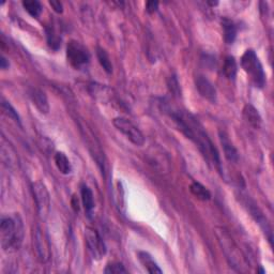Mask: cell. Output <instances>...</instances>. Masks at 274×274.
<instances>
[{"label": "cell", "instance_id": "obj_1", "mask_svg": "<svg viewBox=\"0 0 274 274\" xmlns=\"http://www.w3.org/2000/svg\"><path fill=\"white\" fill-rule=\"evenodd\" d=\"M24 239V226L19 215L3 216L0 223V240L4 252H14L20 248Z\"/></svg>", "mask_w": 274, "mask_h": 274}, {"label": "cell", "instance_id": "obj_2", "mask_svg": "<svg viewBox=\"0 0 274 274\" xmlns=\"http://www.w3.org/2000/svg\"><path fill=\"white\" fill-rule=\"evenodd\" d=\"M215 235L230 267H233L237 271H244L248 264L245 262L240 249L238 248L234 239L231 238L229 231L224 227H216Z\"/></svg>", "mask_w": 274, "mask_h": 274}, {"label": "cell", "instance_id": "obj_3", "mask_svg": "<svg viewBox=\"0 0 274 274\" xmlns=\"http://www.w3.org/2000/svg\"><path fill=\"white\" fill-rule=\"evenodd\" d=\"M241 67L249 75L255 87L264 88L266 85V74L258 56L253 50H248L241 57Z\"/></svg>", "mask_w": 274, "mask_h": 274}, {"label": "cell", "instance_id": "obj_4", "mask_svg": "<svg viewBox=\"0 0 274 274\" xmlns=\"http://www.w3.org/2000/svg\"><path fill=\"white\" fill-rule=\"evenodd\" d=\"M67 58L74 69L82 70L89 63L90 54L87 48L79 41H70L67 46Z\"/></svg>", "mask_w": 274, "mask_h": 274}, {"label": "cell", "instance_id": "obj_5", "mask_svg": "<svg viewBox=\"0 0 274 274\" xmlns=\"http://www.w3.org/2000/svg\"><path fill=\"white\" fill-rule=\"evenodd\" d=\"M112 123H114L115 128L119 132L122 133V134L128 138L132 144H134L135 146H138V147L144 146L145 136L143 135V133L139 131L137 126L133 124L129 119L123 117H118L112 120Z\"/></svg>", "mask_w": 274, "mask_h": 274}, {"label": "cell", "instance_id": "obj_6", "mask_svg": "<svg viewBox=\"0 0 274 274\" xmlns=\"http://www.w3.org/2000/svg\"><path fill=\"white\" fill-rule=\"evenodd\" d=\"M32 194L39 216L45 220L51 210V197L43 182L37 181L32 184Z\"/></svg>", "mask_w": 274, "mask_h": 274}, {"label": "cell", "instance_id": "obj_7", "mask_svg": "<svg viewBox=\"0 0 274 274\" xmlns=\"http://www.w3.org/2000/svg\"><path fill=\"white\" fill-rule=\"evenodd\" d=\"M85 239L91 256L96 261H100L106 254V247H105V243L99 233L93 228L87 227L85 230Z\"/></svg>", "mask_w": 274, "mask_h": 274}, {"label": "cell", "instance_id": "obj_8", "mask_svg": "<svg viewBox=\"0 0 274 274\" xmlns=\"http://www.w3.org/2000/svg\"><path fill=\"white\" fill-rule=\"evenodd\" d=\"M244 205L248 208L251 215L253 216V219L257 222V224L264 230L265 235L268 237L269 242L272 243V229H271V226H270L268 220H267V217L262 212V210L259 209L256 203L253 200H251L250 198H247V201L244 202Z\"/></svg>", "mask_w": 274, "mask_h": 274}, {"label": "cell", "instance_id": "obj_9", "mask_svg": "<svg viewBox=\"0 0 274 274\" xmlns=\"http://www.w3.org/2000/svg\"><path fill=\"white\" fill-rule=\"evenodd\" d=\"M195 86L203 99L211 103L216 102V89L213 84L203 75H197L195 77Z\"/></svg>", "mask_w": 274, "mask_h": 274}, {"label": "cell", "instance_id": "obj_10", "mask_svg": "<svg viewBox=\"0 0 274 274\" xmlns=\"http://www.w3.org/2000/svg\"><path fill=\"white\" fill-rule=\"evenodd\" d=\"M34 242H36V249L38 252L39 258L42 262L45 263L50 259L51 256V249H50V241H48V237L46 235L43 228L40 226L36 229V236H34Z\"/></svg>", "mask_w": 274, "mask_h": 274}, {"label": "cell", "instance_id": "obj_11", "mask_svg": "<svg viewBox=\"0 0 274 274\" xmlns=\"http://www.w3.org/2000/svg\"><path fill=\"white\" fill-rule=\"evenodd\" d=\"M219 135H220V140H221V145H222L225 158H226L227 161H229L230 163H238L239 152L236 149L234 144L231 143L227 133L225 131H220Z\"/></svg>", "mask_w": 274, "mask_h": 274}, {"label": "cell", "instance_id": "obj_12", "mask_svg": "<svg viewBox=\"0 0 274 274\" xmlns=\"http://www.w3.org/2000/svg\"><path fill=\"white\" fill-rule=\"evenodd\" d=\"M29 97L32 104L42 114L50 112V103H48L46 94L39 88H31L29 90Z\"/></svg>", "mask_w": 274, "mask_h": 274}, {"label": "cell", "instance_id": "obj_13", "mask_svg": "<svg viewBox=\"0 0 274 274\" xmlns=\"http://www.w3.org/2000/svg\"><path fill=\"white\" fill-rule=\"evenodd\" d=\"M243 118L254 129H259L262 125V117L258 110L251 104H247L243 108Z\"/></svg>", "mask_w": 274, "mask_h": 274}, {"label": "cell", "instance_id": "obj_14", "mask_svg": "<svg viewBox=\"0 0 274 274\" xmlns=\"http://www.w3.org/2000/svg\"><path fill=\"white\" fill-rule=\"evenodd\" d=\"M222 24V29H223V34H224V40L227 44H233L236 38H237V26L233 22V20L224 17L221 20Z\"/></svg>", "mask_w": 274, "mask_h": 274}, {"label": "cell", "instance_id": "obj_15", "mask_svg": "<svg viewBox=\"0 0 274 274\" xmlns=\"http://www.w3.org/2000/svg\"><path fill=\"white\" fill-rule=\"evenodd\" d=\"M138 259L144 268L151 274H161L162 270L160 269L158 264L153 261L152 256L147 252H138Z\"/></svg>", "mask_w": 274, "mask_h": 274}, {"label": "cell", "instance_id": "obj_16", "mask_svg": "<svg viewBox=\"0 0 274 274\" xmlns=\"http://www.w3.org/2000/svg\"><path fill=\"white\" fill-rule=\"evenodd\" d=\"M81 195L83 206L85 208V211L87 213H91V211L94 209V199L92 191L86 184H83L81 187Z\"/></svg>", "mask_w": 274, "mask_h": 274}, {"label": "cell", "instance_id": "obj_17", "mask_svg": "<svg viewBox=\"0 0 274 274\" xmlns=\"http://www.w3.org/2000/svg\"><path fill=\"white\" fill-rule=\"evenodd\" d=\"M189 191H191V193L196 198L201 201H208L211 199V193H210L209 189L197 181L193 182L191 186H189Z\"/></svg>", "mask_w": 274, "mask_h": 274}, {"label": "cell", "instance_id": "obj_18", "mask_svg": "<svg viewBox=\"0 0 274 274\" xmlns=\"http://www.w3.org/2000/svg\"><path fill=\"white\" fill-rule=\"evenodd\" d=\"M237 71H238V66H237V61L235 57H233V56H227L224 60L223 74L226 76L228 80L235 81L237 76Z\"/></svg>", "mask_w": 274, "mask_h": 274}, {"label": "cell", "instance_id": "obj_19", "mask_svg": "<svg viewBox=\"0 0 274 274\" xmlns=\"http://www.w3.org/2000/svg\"><path fill=\"white\" fill-rule=\"evenodd\" d=\"M55 164L58 171L63 175H69L72 172V166L68 157L63 152H57L55 154Z\"/></svg>", "mask_w": 274, "mask_h": 274}, {"label": "cell", "instance_id": "obj_20", "mask_svg": "<svg viewBox=\"0 0 274 274\" xmlns=\"http://www.w3.org/2000/svg\"><path fill=\"white\" fill-rule=\"evenodd\" d=\"M96 57L97 60H99L101 67L103 68V70L106 73L110 74L112 72V65L109 56L107 54V52L104 50V48L97 46L96 47Z\"/></svg>", "mask_w": 274, "mask_h": 274}, {"label": "cell", "instance_id": "obj_21", "mask_svg": "<svg viewBox=\"0 0 274 274\" xmlns=\"http://www.w3.org/2000/svg\"><path fill=\"white\" fill-rule=\"evenodd\" d=\"M25 10L30 14L32 17H39L43 11V6L38 0H25L23 1Z\"/></svg>", "mask_w": 274, "mask_h": 274}, {"label": "cell", "instance_id": "obj_22", "mask_svg": "<svg viewBox=\"0 0 274 274\" xmlns=\"http://www.w3.org/2000/svg\"><path fill=\"white\" fill-rule=\"evenodd\" d=\"M46 37H47V43L52 47L53 50H58L61 44V38L58 36V33L55 31L54 28H46Z\"/></svg>", "mask_w": 274, "mask_h": 274}, {"label": "cell", "instance_id": "obj_23", "mask_svg": "<svg viewBox=\"0 0 274 274\" xmlns=\"http://www.w3.org/2000/svg\"><path fill=\"white\" fill-rule=\"evenodd\" d=\"M1 108H2L3 112H4V115H6L9 118H11L13 121H15L16 123L20 124V118H19V116L17 114V111L10 104V102H8V101H5L4 99H2L1 100Z\"/></svg>", "mask_w": 274, "mask_h": 274}, {"label": "cell", "instance_id": "obj_24", "mask_svg": "<svg viewBox=\"0 0 274 274\" xmlns=\"http://www.w3.org/2000/svg\"><path fill=\"white\" fill-rule=\"evenodd\" d=\"M167 87H168V90H170V92L174 96H177V97L181 96V87L176 75L170 76V79L167 81Z\"/></svg>", "mask_w": 274, "mask_h": 274}, {"label": "cell", "instance_id": "obj_25", "mask_svg": "<svg viewBox=\"0 0 274 274\" xmlns=\"http://www.w3.org/2000/svg\"><path fill=\"white\" fill-rule=\"evenodd\" d=\"M126 272L128 271L125 270L124 266L121 263L108 264L104 270L105 274H120V273H126Z\"/></svg>", "mask_w": 274, "mask_h": 274}, {"label": "cell", "instance_id": "obj_26", "mask_svg": "<svg viewBox=\"0 0 274 274\" xmlns=\"http://www.w3.org/2000/svg\"><path fill=\"white\" fill-rule=\"evenodd\" d=\"M159 9V2L158 1H148L146 3V11L152 14Z\"/></svg>", "mask_w": 274, "mask_h": 274}, {"label": "cell", "instance_id": "obj_27", "mask_svg": "<svg viewBox=\"0 0 274 274\" xmlns=\"http://www.w3.org/2000/svg\"><path fill=\"white\" fill-rule=\"evenodd\" d=\"M50 4L56 13L60 14L63 12V5L60 1H57V0H52V1H50Z\"/></svg>", "mask_w": 274, "mask_h": 274}, {"label": "cell", "instance_id": "obj_28", "mask_svg": "<svg viewBox=\"0 0 274 274\" xmlns=\"http://www.w3.org/2000/svg\"><path fill=\"white\" fill-rule=\"evenodd\" d=\"M0 68H1L2 70H6L9 68V61L6 60L3 56H1L0 57Z\"/></svg>", "mask_w": 274, "mask_h": 274}, {"label": "cell", "instance_id": "obj_29", "mask_svg": "<svg viewBox=\"0 0 274 274\" xmlns=\"http://www.w3.org/2000/svg\"><path fill=\"white\" fill-rule=\"evenodd\" d=\"M208 4H210L211 6H215V5L219 4V2H217V1H208Z\"/></svg>", "mask_w": 274, "mask_h": 274}]
</instances>
